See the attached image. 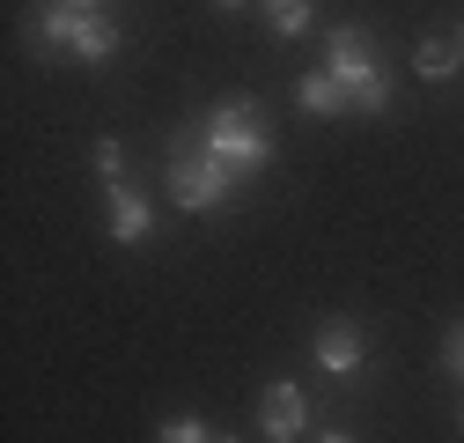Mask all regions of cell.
<instances>
[{"mask_svg": "<svg viewBox=\"0 0 464 443\" xmlns=\"http://www.w3.org/2000/svg\"><path fill=\"white\" fill-rule=\"evenodd\" d=\"M37 37H44V52H60V60H89V67H103L111 52H119V30H111L96 8H67V0L37 8Z\"/></svg>", "mask_w": 464, "mask_h": 443, "instance_id": "6da1fadb", "label": "cell"}, {"mask_svg": "<svg viewBox=\"0 0 464 443\" xmlns=\"http://www.w3.org/2000/svg\"><path fill=\"white\" fill-rule=\"evenodd\" d=\"M207 148L228 162L237 178H251V171H266V155H273V141H266V119H258V103H221L214 119H207Z\"/></svg>", "mask_w": 464, "mask_h": 443, "instance_id": "7a4b0ae2", "label": "cell"}, {"mask_svg": "<svg viewBox=\"0 0 464 443\" xmlns=\"http://www.w3.org/2000/svg\"><path fill=\"white\" fill-rule=\"evenodd\" d=\"M228 185H237V171L207 148V133L178 141V155H169V200H178V207H221Z\"/></svg>", "mask_w": 464, "mask_h": 443, "instance_id": "3957f363", "label": "cell"}, {"mask_svg": "<svg viewBox=\"0 0 464 443\" xmlns=\"http://www.w3.org/2000/svg\"><path fill=\"white\" fill-rule=\"evenodd\" d=\"M332 74H339V89H346L354 111H383L391 103V74H383V60L369 52V30H339L332 37Z\"/></svg>", "mask_w": 464, "mask_h": 443, "instance_id": "277c9868", "label": "cell"}, {"mask_svg": "<svg viewBox=\"0 0 464 443\" xmlns=\"http://www.w3.org/2000/svg\"><path fill=\"white\" fill-rule=\"evenodd\" d=\"M258 428H266L273 443H295V436L310 428V399H303L287 377H280V384H266V392H258Z\"/></svg>", "mask_w": 464, "mask_h": 443, "instance_id": "5b68a950", "label": "cell"}, {"mask_svg": "<svg viewBox=\"0 0 464 443\" xmlns=\"http://www.w3.org/2000/svg\"><path fill=\"white\" fill-rule=\"evenodd\" d=\"M317 362H324L332 377H346V369H362V332L346 325V318H332V325H317Z\"/></svg>", "mask_w": 464, "mask_h": 443, "instance_id": "8992f818", "label": "cell"}, {"mask_svg": "<svg viewBox=\"0 0 464 443\" xmlns=\"http://www.w3.org/2000/svg\"><path fill=\"white\" fill-rule=\"evenodd\" d=\"M155 230V222H148V200L133 192V185H111V237H119V244H140Z\"/></svg>", "mask_w": 464, "mask_h": 443, "instance_id": "52a82bcc", "label": "cell"}, {"mask_svg": "<svg viewBox=\"0 0 464 443\" xmlns=\"http://www.w3.org/2000/svg\"><path fill=\"white\" fill-rule=\"evenodd\" d=\"M295 103H303V111H310V119H332V111H339V103H346V89H339V74H332V67H324V74H310V82H303V89H295Z\"/></svg>", "mask_w": 464, "mask_h": 443, "instance_id": "ba28073f", "label": "cell"}, {"mask_svg": "<svg viewBox=\"0 0 464 443\" xmlns=\"http://www.w3.org/2000/svg\"><path fill=\"white\" fill-rule=\"evenodd\" d=\"M457 52H464V44H450V37H420V52H413V67H420L428 82H442V74L457 67Z\"/></svg>", "mask_w": 464, "mask_h": 443, "instance_id": "9c48e42d", "label": "cell"}, {"mask_svg": "<svg viewBox=\"0 0 464 443\" xmlns=\"http://www.w3.org/2000/svg\"><path fill=\"white\" fill-rule=\"evenodd\" d=\"M266 23H273L280 37H303V30H310V0H266Z\"/></svg>", "mask_w": 464, "mask_h": 443, "instance_id": "30bf717a", "label": "cell"}, {"mask_svg": "<svg viewBox=\"0 0 464 443\" xmlns=\"http://www.w3.org/2000/svg\"><path fill=\"white\" fill-rule=\"evenodd\" d=\"M96 171H103V185H126V178H119V171H126V155H119V141H103V148H96Z\"/></svg>", "mask_w": 464, "mask_h": 443, "instance_id": "8fae6325", "label": "cell"}, {"mask_svg": "<svg viewBox=\"0 0 464 443\" xmlns=\"http://www.w3.org/2000/svg\"><path fill=\"white\" fill-rule=\"evenodd\" d=\"M162 443H214L199 421H162Z\"/></svg>", "mask_w": 464, "mask_h": 443, "instance_id": "7c38bea8", "label": "cell"}, {"mask_svg": "<svg viewBox=\"0 0 464 443\" xmlns=\"http://www.w3.org/2000/svg\"><path fill=\"white\" fill-rule=\"evenodd\" d=\"M450 362H457V369H464V325H457V332H450Z\"/></svg>", "mask_w": 464, "mask_h": 443, "instance_id": "4fadbf2b", "label": "cell"}, {"mask_svg": "<svg viewBox=\"0 0 464 443\" xmlns=\"http://www.w3.org/2000/svg\"><path fill=\"white\" fill-rule=\"evenodd\" d=\"M317 443H354V436H346V428H332V436H317Z\"/></svg>", "mask_w": 464, "mask_h": 443, "instance_id": "5bb4252c", "label": "cell"}, {"mask_svg": "<svg viewBox=\"0 0 464 443\" xmlns=\"http://www.w3.org/2000/svg\"><path fill=\"white\" fill-rule=\"evenodd\" d=\"M67 8H103V0H67Z\"/></svg>", "mask_w": 464, "mask_h": 443, "instance_id": "9a60e30c", "label": "cell"}, {"mask_svg": "<svg viewBox=\"0 0 464 443\" xmlns=\"http://www.w3.org/2000/svg\"><path fill=\"white\" fill-rule=\"evenodd\" d=\"M221 8H244V0H221Z\"/></svg>", "mask_w": 464, "mask_h": 443, "instance_id": "2e32d148", "label": "cell"}, {"mask_svg": "<svg viewBox=\"0 0 464 443\" xmlns=\"http://www.w3.org/2000/svg\"><path fill=\"white\" fill-rule=\"evenodd\" d=\"M214 443H228V436H214Z\"/></svg>", "mask_w": 464, "mask_h": 443, "instance_id": "e0dca14e", "label": "cell"}]
</instances>
